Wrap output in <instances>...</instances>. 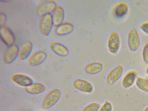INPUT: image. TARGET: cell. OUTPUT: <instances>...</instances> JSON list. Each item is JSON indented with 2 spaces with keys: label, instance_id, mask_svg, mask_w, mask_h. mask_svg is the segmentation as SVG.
<instances>
[{
  "label": "cell",
  "instance_id": "cell-1",
  "mask_svg": "<svg viewBox=\"0 0 148 111\" xmlns=\"http://www.w3.org/2000/svg\"><path fill=\"white\" fill-rule=\"evenodd\" d=\"M62 92L58 88H53L44 96L42 101V107L44 109L52 108L58 103L61 98Z\"/></svg>",
  "mask_w": 148,
  "mask_h": 111
},
{
  "label": "cell",
  "instance_id": "cell-2",
  "mask_svg": "<svg viewBox=\"0 0 148 111\" xmlns=\"http://www.w3.org/2000/svg\"><path fill=\"white\" fill-rule=\"evenodd\" d=\"M54 25L51 14H47L39 16L38 21V28L42 34L45 36H49Z\"/></svg>",
  "mask_w": 148,
  "mask_h": 111
},
{
  "label": "cell",
  "instance_id": "cell-3",
  "mask_svg": "<svg viewBox=\"0 0 148 111\" xmlns=\"http://www.w3.org/2000/svg\"><path fill=\"white\" fill-rule=\"evenodd\" d=\"M53 0H42L36 5L35 11L39 16L46 14H51L56 5Z\"/></svg>",
  "mask_w": 148,
  "mask_h": 111
},
{
  "label": "cell",
  "instance_id": "cell-4",
  "mask_svg": "<svg viewBox=\"0 0 148 111\" xmlns=\"http://www.w3.org/2000/svg\"><path fill=\"white\" fill-rule=\"evenodd\" d=\"M18 46L16 44L7 46L2 55L3 62L7 64L12 63L18 58Z\"/></svg>",
  "mask_w": 148,
  "mask_h": 111
},
{
  "label": "cell",
  "instance_id": "cell-5",
  "mask_svg": "<svg viewBox=\"0 0 148 111\" xmlns=\"http://www.w3.org/2000/svg\"><path fill=\"white\" fill-rule=\"evenodd\" d=\"M127 42L129 49L132 52H136L138 49L140 44L138 34L135 28L131 29L129 31L127 37Z\"/></svg>",
  "mask_w": 148,
  "mask_h": 111
},
{
  "label": "cell",
  "instance_id": "cell-6",
  "mask_svg": "<svg viewBox=\"0 0 148 111\" xmlns=\"http://www.w3.org/2000/svg\"><path fill=\"white\" fill-rule=\"evenodd\" d=\"M120 45V38L118 34L116 31L112 32L109 36L107 42L109 51L112 54H116L119 49Z\"/></svg>",
  "mask_w": 148,
  "mask_h": 111
},
{
  "label": "cell",
  "instance_id": "cell-7",
  "mask_svg": "<svg viewBox=\"0 0 148 111\" xmlns=\"http://www.w3.org/2000/svg\"><path fill=\"white\" fill-rule=\"evenodd\" d=\"M11 81L18 86L26 87L31 85L33 82V80L30 76L21 73H16L11 76Z\"/></svg>",
  "mask_w": 148,
  "mask_h": 111
},
{
  "label": "cell",
  "instance_id": "cell-8",
  "mask_svg": "<svg viewBox=\"0 0 148 111\" xmlns=\"http://www.w3.org/2000/svg\"><path fill=\"white\" fill-rule=\"evenodd\" d=\"M32 48V43L30 40L22 42L18 46V58L20 60L28 58L31 54Z\"/></svg>",
  "mask_w": 148,
  "mask_h": 111
},
{
  "label": "cell",
  "instance_id": "cell-9",
  "mask_svg": "<svg viewBox=\"0 0 148 111\" xmlns=\"http://www.w3.org/2000/svg\"><path fill=\"white\" fill-rule=\"evenodd\" d=\"M47 54L45 51L39 50L31 53L28 58L29 64L32 66H36L42 64L46 60Z\"/></svg>",
  "mask_w": 148,
  "mask_h": 111
},
{
  "label": "cell",
  "instance_id": "cell-10",
  "mask_svg": "<svg viewBox=\"0 0 148 111\" xmlns=\"http://www.w3.org/2000/svg\"><path fill=\"white\" fill-rule=\"evenodd\" d=\"M0 36L1 40L7 46L15 44V36L8 27L5 26L0 27Z\"/></svg>",
  "mask_w": 148,
  "mask_h": 111
},
{
  "label": "cell",
  "instance_id": "cell-11",
  "mask_svg": "<svg viewBox=\"0 0 148 111\" xmlns=\"http://www.w3.org/2000/svg\"><path fill=\"white\" fill-rule=\"evenodd\" d=\"M73 84L75 89L83 93H90L93 90V86L91 83L84 79H76L74 80Z\"/></svg>",
  "mask_w": 148,
  "mask_h": 111
},
{
  "label": "cell",
  "instance_id": "cell-12",
  "mask_svg": "<svg viewBox=\"0 0 148 111\" xmlns=\"http://www.w3.org/2000/svg\"><path fill=\"white\" fill-rule=\"evenodd\" d=\"M123 72V66L118 65L112 69L108 74L106 81L110 85H113L122 76Z\"/></svg>",
  "mask_w": 148,
  "mask_h": 111
},
{
  "label": "cell",
  "instance_id": "cell-13",
  "mask_svg": "<svg viewBox=\"0 0 148 111\" xmlns=\"http://www.w3.org/2000/svg\"><path fill=\"white\" fill-rule=\"evenodd\" d=\"M49 47L54 53L61 57L67 56L69 53L68 48L64 45L59 42L55 41L51 42Z\"/></svg>",
  "mask_w": 148,
  "mask_h": 111
},
{
  "label": "cell",
  "instance_id": "cell-14",
  "mask_svg": "<svg viewBox=\"0 0 148 111\" xmlns=\"http://www.w3.org/2000/svg\"><path fill=\"white\" fill-rule=\"evenodd\" d=\"M51 14L54 25L56 26L63 22L64 11L61 5H57Z\"/></svg>",
  "mask_w": 148,
  "mask_h": 111
},
{
  "label": "cell",
  "instance_id": "cell-15",
  "mask_svg": "<svg viewBox=\"0 0 148 111\" xmlns=\"http://www.w3.org/2000/svg\"><path fill=\"white\" fill-rule=\"evenodd\" d=\"M74 29V26L71 23L65 21L56 26L55 32L58 35L64 36L71 33Z\"/></svg>",
  "mask_w": 148,
  "mask_h": 111
},
{
  "label": "cell",
  "instance_id": "cell-16",
  "mask_svg": "<svg viewBox=\"0 0 148 111\" xmlns=\"http://www.w3.org/2000/svg\"><path fill=\"white\" fill-rule=\"evenodd\" d=\"M103 64L99 62H93L86 64L84 67L85 73L90 75H95L100 73L103 70Z\"/></svg>",
  "mask_w": 148,
  "mask_h": 111
},
{
  "label": "cell",
  "instance_id": "cell-17",
  "mask_svg": "<svg viewBox=\"0 0 148 111\" xmlns=\"http://www.w3.org/2000/svg\"><path fill=\"white\" fill-rule=\"evenodd\" d=\"M27 93L33 95H38L43 93L46 88L45 84L39 82H33L29 86L24 88Z\"/></svg>",
  "mask_w": 148,
  "mask_h": 111
},
{
  "label": "cell",
  "instance_id": "cell-18",
  "mask_svg": "<svg viewBox=\"0 0 148 111\" xmlns=\"http://www.w3.org/2000/svg\"><path fill=\"white\" fill-rule=\"evenodd\" d=\"M136 77V74L134 71H130L124 77L122 82L123 87L128 88L133 85Z\"/></svg>",
  "mask_w": 148,
  "mask_h": 111
},
{
  "label": "cell",
  "instance_id": "cell-19",
  "mask_svg": "<svg viewBox=\"0 0 148 111\" xmlns=\"http://www.w3.org/2000/svg\"><path fill=\"white\" fill-rule=\"evenodd\" d=\"M128 10V5L126 3L124 2H120L115 8V15L117 17H122L126 14Z\"/></svg>",
  "mask_w": 148,
  "mask_h": 111
},
{
  "label": "cell",
  "instance_id": "cell-20",
  "mask_svg": "<svg viewBox=\"0 0 148 111\" xmlns=\"http://www.w3.org/2000/svg\"><path fill=\"white\" fill-rule=\"evenodd\" d=\"M136 85L140 90L148 92V80L142 78H138L136 81Z\"/></svg>",
  "mask_w": 148,
  "mask_h": 111
},
{
  "label": "cell",
  "instance_id": "cell-21",
  "mask_svg": "<svg viewBox=\"0 0 148 111\" xmlns=\"http://www.w3.org/2000/svg\"><path fill=\"white\" fill-rule=\"evenodd\" d=\"M101 107L99 103L91 102L85 106L81 111H99Z\"/></svg>",
  "mask_w": 148,
  "mask_h": 111
},
{
  "label": "cell",
  "instance_id": "cell-22",
  "mask_svg": "<svg viewBox=\"0 0 148 111\" xmlns=\"http://www.w3.org/2000/svg\"><path fill=\"white\" fill-rule=\"evenodd\" d=\"M112 105L108 101H106L101 106L99 111H112Z\"/></svg>",
  "mask_w": 148,
  "mask_h": 111
},
{
  "label": "cell",
  "instance_id": "cell-23",
  "mask_svg": "<svg viewBox=\"0 0 148 111\" xmlns=\"http://www.w3.org/2000/svg\"><path fill=\"white\" fill-rule=\"evenodd\" d=\"M143 56L145 62L148 64V43L145 44L143 47Z\"/></svg>",
  "mask_w": 148,
  "mask_h": 111
},
{
  "label": "cell",
  "instance_id": "cell-24",
  "mask_svg": "<svg viewBox=\"0 0 148 111\" xmlns=\"http://www.w3.org/2000/svg\"><path fill=\"white\" fill-rule=\"evenodd\" d=\"M7 20V17L5 14L3 12L0 13V26H5Z\"/></svg>",
  "mask_w": 148,
  "mask_h": 111
},
{
  "label": "cell",
  "instance_id": "cell-25",
  "mask_svg": "<svg viewBox=\"0 0 148 111\" xmlns=\"http://www.w3.org/2000/svg\"><path fill=\"white\" fill-rule=\"evenodd\" d=\"M141 29L145 34L148 35V22H145L140 26Z\"/></svg>",
  "mask_w": 148,
  "mask_h": 111
},
{
  "label": "cell",
  "instance_id": "cell-26",
  "mask_svg": "<svg viewBox=\"0 0 148 111\" xmlns=\"http://www.w3.org/2000/svg\"><path fill=\"white\" fill-rule=\"evenodd\" d=\"M144 111H148V106L145 108Z\"/></svg>",
  "mask_w": 148,
  "mask_h": 111
},
{
  "label": "cell",
  "instance_id": "cell-27",
  "mask_svg": "<svg viewBox=\"0 0 148 111\" xmlns=\"http://www.w3.org/2000/svg\"><path fill=\"white\" fill-rule=\"evenodd\" d=\"M147 73L148 74V67L147 68Z\"/></svg>",
  "mask_w": 148,
  "mask_h": 111
}]
</instances>
